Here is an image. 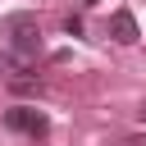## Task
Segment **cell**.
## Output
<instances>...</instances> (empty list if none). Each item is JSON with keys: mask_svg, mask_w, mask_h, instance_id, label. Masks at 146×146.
<instances>
[{"mask_svg": "<svg viewBox=\"0 0 146 146\" xmlns=\"http://www.w3.org/2000/svg\"><path fill=\"white\" fill-rule=\"evenodd\" d=\"M110 36L119 41V46H132L141 32H137V18L128 14V9H114V18H110Z\"/></svg>", "mask_w": 146, "mask_h": 146, "instance_id": "3957f363", "label": "cell"}, {"mask_svg": "<svg viewBox=\"0 0 146 146\" xmlns=\"http://www.w3.org/2000/svg\"><path fill=\"white\" fill-rule=\"evenodd\" d=\"M128 146H146V137H132V141H128Z\"/></svg>", "mask_w": 146, "mask_h": 146, "instance_id": "5b68a950", "label": "cell"}, {"mask_svg": "<svg viewBox=\"0 0 146 146\" xmlns=\"http://www.w3.org/2000/svg\"><path fill=\"white\" fill-rule=\"evenodd\" d=\"M137 114H141V119H146V105H141V110H137Z\"/></svg>", "mask_w": 146, "mask_h": 146, "instance_id": "8992f818", "label": "cell"}, {"mask_svg": "<svg viewBox=\"0 0 146 146\" xmlns=\"http://www.w3.org/2000/svg\"><path fill=\"white\" fill-rule=\"evenodd\" d=\"M5 128L9 132H27V137H46L50 119L41 110H32V105H14V110H5Z\"/></svg>", "mask_w": 146, "mask_h": 146, "instance_id": "7a4b0ae2", "label": "cell"}, {"mask_svg": "<svg viewBox=\"0 0 146 146\" xmlns=\"http://www.w3.org/2000/svg\"><path fill=\"white\" fill-rule=\"evenodd\" d=\"M64 32H68V36H78V32H82V18H78V14H68V23H64Z\"/></svg>", "mask_w": 146, "mask_h": 146, "instance_id": "277c9868", "label": "cell"}, {"mask_svg": "<svg viewBox=\"0 0 146 146\" xmlns=\"http://www.w3.org/2000/svg\"><path fill=\"white\" fill-rule=\"evenodd\" d=\"M0 46H5L18 64H32V59L41 55V23H36V14H27V9L9 14V18L0 23Z\"/></svg>", "mask_w": 146, "mask_h": 146, "instance_id": "6da1fadb", "label": "cell"}, {"mask_svg": "<svg viewBox=\"0 0 146 146\" xmlns=\"http://www.w3.org/2000/svg\"><path fill=\"white\" fill-rule=\"evenodd\" d=\"M87 5H91V0H87Z\"/></svg>", "mask_w": 146, "mask_h": 146, "instance_id": "52a82bcc", "label": "cell"}]
</instances>
